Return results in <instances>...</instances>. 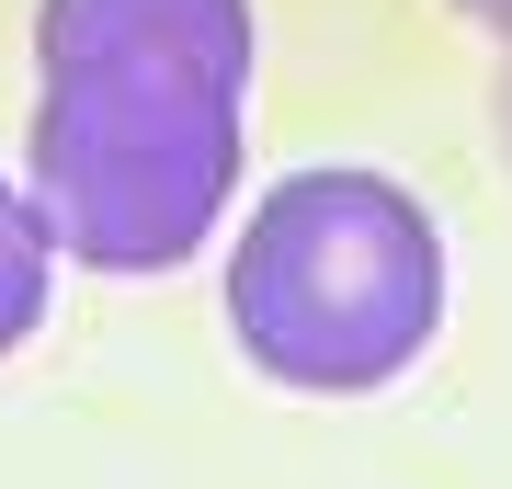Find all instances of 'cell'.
<instances>
[{
    "mask_svg": "<svg viewBox=\"0 0 512 489\" xmlns=\"http://www.w3.org/2000/svg\"><path fill=\"white\" fill-rule=\"evenodd\" d=\"M501 148H512V57H501Z\"/></svg>",
    "mask_w": 512,
    "mask_h": 489,
    "instance_id": "obj_5",
    "label": "cell"
},
{
    "mask_svg": "<svg viewBox=\"0 0 512 489\" xmlns=\"http://www.w3.org/2000/svg\"><path fill=\"white\" fill-rule=\"evenodd\" d=\"M46 262H57V239H46V217H35V194L0 171V353L46 319Z\"/></svg>",
    "mask_w": 512,
    "mask_h": 489,
    "instance_id": "obj_3",
    "label": "cell"
},
{
    "mask_svg": "<svg viewBox=\"0 0 512 489\" xmlns=\"http://www.w3.org/2000/svg\"><path fill=\"white\" fill-rule=\"evenodd\" d=\"M456 12H478V23H490V35L512 46V0H456Z\"/></svg>",
    "mask_w": 512,
    "mask_h": 489,
    "instance_id": "obj_4",
    "label": "cell"
},
{
    "mask_svg": "<svg viewBox=\"0 0 512 489\" xmlns=\"http://www.w3.org/2000/svg\"><path fill=\"white\" fill-rule=\"evenodd\" d=\"M251 0H35V217L92 273H171L239 194Z\"/></svg>",
    "mask_w": 512,
    "mask_h": 489,
    "instance_id": "obj_1",
    "label": "cell"
},
{
    "mask_svg": "<svg viewBox=\"0 0 512 489\" xmlns=\"http://www.w3.org/2000/svg\"><path fill=\"white\" fill-rule=\"evenodd\" d=\"M444 319V239L410 182L387 171H285L239 217L228 251V330L296 399H353L421 364Z\"/></svg>",
    "mask_w": 512,
    "mask_h": 489,
    "instance_id": "obj_2",
    "label": "cell"
}]
</instances>
